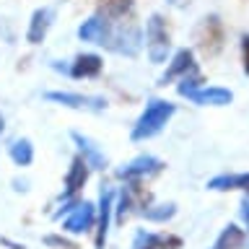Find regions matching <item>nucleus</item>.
I'll return each mask as SVG.
<instances>
[{
  "label": "nucleus",
  "mask_w": 249,
  "mask_h": 249,
  "mask_svg": "<svg viewBox=\"0 0 249 249\" xmlns=\"http://www.w3.org/2000/svg\"><path fill=\"white\" fill-rule=\"evenodd\" d=\"M145 52L153 65H163L171 52V31L161 13H151L145 21Z\"/></svg>",
  "instance_id": "2"
},
{
  "label": "nucleus",
  "mask_w": 249,
  "mask_h": 249,
  "mask_svg": "<svg viewBox=\"0 0 249 249\" xmlns=\"http://www.w3.org/2000/svg\"><path fill=\"white\" fill-rule=\"evenodd\" d=\"M89 174H91L89 163H86L81 156H75V159L70 161V166H68V174H65V190H62V195H65V197H78V195L83 192L86 182H89Z\"/></svg>",
  "instance_id": "13"
},
{
  "label": "nucleus",
  "mask_w": 249,
  "mask_h": 249,
  "mask_svg": "<svg viewBox=\"0 0 249 249\" xmlns=\"http://www.w3.org/2000/svg\"><path fill=\"white\" fill-rule=\"evenodd\" d=\"M208 190L213 192H247L249 195V171H241V174H218L213 179H208Z\"/></svg>",
  "instance_id": "18"
},
{
  "label": "nucleus",
  "mask_w": 249,
  "mask_h": 249,
  "mask_svg": "<svg viewBox=\"0 0 249 249\" xmlns=\"http://www.w3.org/2000/svg\"><path fill=\"white\" fill-rule=\"evenodd\" d=\"M145 218V221H153V223H166L171 221V218L177 215V205L174 202H161V205H148L143 213H140Z\"/></svg>",
  "instance_id": "22"
},
{
  "label": "nucleus",
  "mask_w": 249,
  "mask_h": 249,
  "mask_svg": "<svg viewBox=\"0 0 249 249\" xmlns=\"http://www.w3.org/2000/svg\"><path fill=\"white\" fill-rule=\"evenodd\" d=\"M112 21L101 18V16H91V18H86L81 26H78V39L81 42H89V44H109V39H112Z\"/></svg>",
  "instance_id": "11"
},
{
  "label": "nucleus",
  "mask_w": 249,
  "mask_h": 249,
  "mask_svg": "<svg viewBox=\"0 0 249 249\" xmlns=\"http://www.w3.org/2000/svg\"><path fill=\"white\" fill-rule=\"evenodd\" d=\"M93 223H96V208L91 205V202H78V205L70 210L65 215V221H62V231L68 233H86L93 229Z\"/></svg>",
  "instance_id": "10"
},
{
  "label": "nucleus",
  "mask_w": 249,
  "mask_h": 249,
  "mask_svg": "<svg viewBox=\"0 0 249 249\" xmlns=\"http://www.w3.org/2000/svg\"><path fill=\"white\" fill-rule=\"evenodd\" d=\"M132 5H135V0H99L96 3V16L107 21H117V18H124Z\"/></svg>",
  "instance_id": "19"
},
{
  "label": "nucleus",
  "mask_w": 249,
  "mask_h": 249,
  "mask_svg": "<svg viewBox=\"0 0 249 249\" xmlns=\"http://www.w3.org/2000/svg\"><path fill=\"white\" fill-rule=\"evenodd\" d=\"M226 44V29H223V21L218 16H205L200 18V23L195 26V47L205 54V57H215L221 54Z\"/></svg>",
  "instance_id": "3"
},
{
  "label": "nucleus",
  "mask_w": 249,
  "mask_h": 249,
  "mask_svg": "<svg viewBox=\"0 0 249 249\" xmlns=\"http://www.w3.org/2000/svg\"><path fill=\"white\" fill-rule=\"evenodd\" d=\"M44 99L57 101V104L70 107V109H78V112H91V114H101L109 107V101L104 96H86V93H70V91H47Z\"/></svg>",
  "instance_id": "7"
},
{
  "label": "nucleus",
  "mask_w": 249,
  "mask_h": 249,
  "mask_svg": "<svg viewBox=\"0 0 249 249\" xmlns=\"http://www.w3.org/2000/svg\"><path fill=\"white\" fill-rule=\"evenodd\" d=\"M0 132H3V114H0Z\"/></svg>",
  "instance_id": "27"
},
{
  "label": "nucleus",
  "mask_w": 249,
  "mask_h": 249,
  "mask_svg": "<svg viewBox=\"0 0 249 249\" xmlns=\"http://www.w3.org/2000/svg\"><path fill=\"white\" fill-rule=\"evenodd\" d=\"M132 249H182V236H177V233L138 231L135 239H132Z\"/></svg>",
  "instance_id": "12"
},
{
  "label": "nucleus",
  "mask_w": 249,
  "mask_h": 249,
  "mask_svg": "<svg viewBox=\"0 0 249 249\" xmlns=\"http://www.w3.org/2000/svg\"><path fill=\"white\" fill-rule=\"evenodd\" d=\"M8 153H11L16 166H31V161H34V145H31L29 138H16L8 145Z\"/></svg>",
  "instance_id": "21"
},
{
  "label": "nucleus",
  "mask_w": 249,
  "mask_h": 249,
  "mask_svg": "<svg viewBox=\"0 0 249 249\" xmlns=\"http://www.w3.org/2000/svg\"><path fill=\"white\" fill-rule=\"evenodd\" d=\"M52 21H54V8H50V5L36 8V11L31 13V21H29V29H26V42L29 44H42L47 31L52 26Z\"/></svg>",
  "instance_id": "14"
},
{
  "label": "nucleus",
  "mask_w": 249,
  "mask_h": 249,
  "mask_svg": "<svg viewBox=\"0 0 249 249\" xmlns=\"http://www.w3.org/2000/svg\"><path fill=\"white\" fill-rule=\"evenodd\" d=\"M148 205H151V192L143 187V182H124L122 192H120V200H117V205H114V218L120 223H124L130 215L143 213Z\"/></svg>",
  "instance_id": "4"
},
{
  "label": "nucleus",
  "mask_w": 249,
  "mask_h": 249,
  "mask_svg": "<svg viewBox=\"0 0 249 249\" xmlns=\"http://www.w3.org/2000/svg\"><path fill=\"white\" fill-rule=\"evenodd\" d=\"M107 47L122 57H138V52L143 50V31L135 23H122L112 31V39Z\"/></svg>",
  "instance_id": "6"
},
{
  "label": "nucleus",
  "mask_w": 249,
  "mask_h": 249,
  "mask_svg": "<svg viewBox=\"0 0 249 249\" xmlns=\"http://www.w3.org/2000/svg\"><path fill=\"white\" fill-rule=\"evenodd\" d=\"M187 101H192L197 107H229L233 101V93L223 86H200L195 93H190Z\"/></svg>",
  "instance_id": "15"
},
{
  "label": "nucleus",
  "mask_w": 249,
  "mask_h": 249,
  "mask_svg": "<svg viewBox=\"0 0 249 249\" xmlns=\"http://www.w3.org/2000/svg\"><path fill=\"white\" fill-rule=\"evenodd\" d=\"M112 213H114V190H112V187H101V192H99V210H96V249L107 247Z\"/></svg>",
  "instance_id": "9"
},
{
  "label": "nucleus",
  "mask_w": 249,
  "mask_h": 249,
  "mask_svg": "<svg viewBox=\"0 0 249 249\" xmlns=\"http://www.w3.org/2000/svg\"><path fill=\"white\" fill-rule=\"evenodd\" d=\"M70 138H73V143L81 151V159L89 163V169H107V153L99 148V143H93L83 132H70Z\"/></svg>",
  "instance_id": "16"
},
{
  "label": "nucleus",
  "mask_w": 249,
  "mask_h": 249,
  "mask_svg": "<svg viewBox=\"0 0 249 249\" xmlns=\"http://www.w3.org/2000/svg\"><path fill=\"white\" fill-rule=\"evenodd\" d=\"M174 112H177V104H171V101H166V99H148L143 114L138 117L135 124H132L130 140L132 143H143V140L156 138L169 124V120L174 117Z\"/></svg>",
  "instance_id": "1"
},
{
  "label": "nucleus",
  "mask_w": 249,
  "mask_h": 249,
  "mask_svg": "<svg viewBox=\"0 0 249 249\" xmlns=\"http://www.w3.org/2000/svg\"><path fill=\"white\" fill-rule=\"evenodd\" d=\"M47 247H57V249H81L75 241H68L65 236H44Z\"/></svg>",
  "instance_id": "23"
},
{
  "label": "nucleus",
  "mask_w": 249,
  "mask_h": 249,
  "mask_svg": "<svg viewBox=\"0 0 249 249\" xmlns=\"http://www.w3.org/2000/svg\"><path fill=\"white\" fill-rule=\"evenodd\" d=\"M241 62H244V73L249 75V34L241 39Z\"/></svg>",
  "instance_id": "24"
},
{
  "label": "nucleus",
  "mask_w": 249,
  "mask_h": 249,
  "mask_svg": "<svg viewBox=\"0 0 249 249\" xmlns=\"http://www.w3.org/2000/svg\"><path fill=\"white\" fill-rule=\"evenodd\" d=\"M104 70V57L93 52H83L68 65V75L70 78H96Z\"/></svg>",
  "instance_id": "17"
},
{
  "label": "nucleus",
  "mask_w": 249,
  "mask_h": 249,
  "mask_svg": "<svg viewBox=\"0 0 249 249\" xmlns=\"http://www.w3.org/2000/svg\"><path fill=\"white\" fill-rule=\"evenodd\" d=\"M239 215H241V221H244L249 226V195L244 197V202H241V208H239Z\"/></svg>",
  "instance_id": "25"
},
{
  "label": "nucleus",
  "mask_w": 249,
  "mask_h": 249,
  "mask_svg": "<svg viewBox=\"0 0 249 249\" xmlns=\"http://www.w3.org/2000/svg\"><path fill=\"white\" fill-rule=\"evenodd\" d=\"M197 73V62H195V52L190 50V47H182V50L174 52V57L169 60L166 70H163V75L159 78L161 86L166 83H174V81H182V78Z\"/></svg>",
  "instance_id": "8"
},
{
  "label": "nucleus",
  "mask_w": 249,
  "mask_h": 249,
  "mask_svg": "<svg viewBox=\"0 0 249 249\" xmlns=\"http://www.w3.org/2000/svg\"><path fill=\"white\" fill-rule=\"evenodd\" d=\"M244 244H247V231L239 229L236 223H229L221 231V236L213 241V247H210V249H241Z\"/></svg>",
  "instance_id": "20"
},
{
  "label": "nucleus",
  "mask_w": 249,
  "mask_h": 249,
  "mask_svg": "<svg viewBox=\"0 0 249 249\" xmlns=\"http://www.w3.org/2000/svg\"><path fill=\"white\" fill-rule=\"evenodd\" d=\"M163 163L161 159H156L151 153H143V156H135L132 161L122 163L120 169H117V179H124V182H145V179L151 177H159L163 171Z\"/></svg>",
  "instance_id": "5"
},
{
  "label": "nucleus",
  "mask_w": 249,
  "mask_h": 249,
  "mask_svg": "<svg viewBox=\"0 0 249 249\" xmlns=\"http://www.w3.org/2000/svg\"><path fill=\"white\" fill-rule=\"evenodd\" d=\"M169 5H174V8H187L190 5V0H166Z\"/></svg>",
  "instance_id": "26"
}]
</instances>
